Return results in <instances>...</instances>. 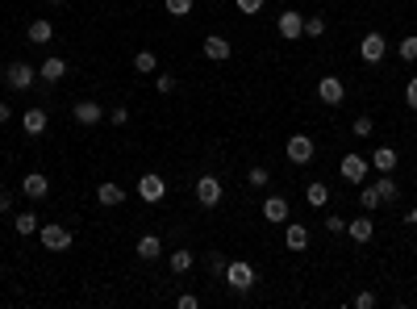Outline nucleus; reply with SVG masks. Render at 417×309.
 <instances>
[{"instance_id":"nucleus-1","label":"nucleus","mask_w":417,"mask_h":309,"mask_svg":"<svg viewBox=\"0 0 417 309\" xmlns=\"http://www.w3.org/2000/svg\"><path fill=\"white\" fill-rule=\"evenodd\" d=\"M0 80H5L13 92H29V88L38 84V67H29V63H21V59H17V63H9V67H5V76H0Z\"/></svg>"},{"instance_id":"nucleus-2","label":"nucleus","mask_w":417,"mask_h":309,"mask_svg":"<svg viewBox=\"0 0 417 309\" xmlns=\"http://www.w3.org/2000/svg\"><path fill=\"white\" fill-rule=\"evenodd\" d=\"M234 293H250L254 288V268L246 264V260H234V264H226V276H222Z\"/></svg>"},{"instance_id":"nucleus-3","label":"nucleus","mask_w":417,"mask_h":309,"mask_svg":"<svg viewBox=\"0 0 417 309\" xmlns=\"http://www.w3.org/2000/svg\"><path fill=\"white\" fill-rule=\"evenodd\" d=\"M284 154H288V163L305 168V163H313L318 146H313V138H309V134H292V138H288V146H284Z\"/></svg>"},{"instance_id":"nucleus-4","label":"nucleus","mask_w":417,"mask_h":309,"mask_svg":"<svg viewBox=\"0 0 417 309\" xmlns=\"http://www.w3.org/2000/svg\"><path fill=\"white\" fill-rule=\"evenodd\" d=\"M222 196H226V188H222V180H217V176H208V172H204V176L196 180V201L204 205V209H217Z\"/></svg>"},{"instance_id":"nucleus-5","label":"nucleus","mask_w":417,"mask_h":309,"mask_svg":"<svg viewBox=\"0 0 417 309\" xmlns=\"http://www.w3.org/2000/svg\"><path fill=\"white\" fill-rule=\"evenodd\" d=\"M384 55H388V42H384V34H380V30L363 34V42H359V59H363V63H380Z\"/></svg>"},{"instance_id":"nucleus-6","label":"nucleus","mask_w":417,"mask_h":309,"mask_svg":"<svg viewBox=\"0 0 417 309\" xmlns=\"http://www.w3.org/2000/svg\"><path fill=\"white\" fill-rule=\"evenodd\" d=\"M138 196H142L146 205H159V201L167 196V180H163V176H154V172H146V176L138 180Z\"/></svg>"},{"instance_id":"nucleus-7","label":"nucleus","mask_w":417,"mask_h":309,"mask_svg":"<svg viewBox=\"0 0 417 309\" xmlns=\"http://www.w3.org/2000/svg\"><path fill=\"white\" fill-rule=\"evenodd\" d=\"M71 242H75V238H71V230H67V226H59V222L42 226V247H46V251H55V255H59V251H67Z\"/></svg>"},{"instance_id":"nucleus-8","label":"nucleus","mask_w":417,"mask_h":309,"mask_svg":"<svg viewBox=\"0 0 417 309\" xmlns=\"http://www.w3.org/2000/svg\"><path fill=\"white\" fill-rule=\"evenodd\" d=\"M318 96H322V105H342V100H346L342 76H322V80H318Z\"/></svg>"},{"instance_id":"nucleus-9","label":"nucleus","mask_w":417,"mask_h":309,"mask_svg":"<svg viewBox=\"0 0 417 309\" xmlns=\"http://www.w3.org/2000/svg\"><path fill=\"white\" fill-rule=\"evenodd\" d=\"M200 50H204V59H213V63H226V59L234 55V46H230V38H222V34H204Z\"/></svg>"},{"instance_id":"nucleus-10","label":"nucleus","mask_w":417,"mask_h":309,"mask_svg":"<svg viewBox=\"0 0 417 309\" xmlns=\"http://www.w3.org/2000/svg\"><path fill=\"white\" fill-rule=\"evenodd\" d=\"M276 30H280V38H284V42H296V38H305V13H296V9L280 13Z\"/></svg>"},{"instance_id":"nucleus-11","label":"nucleus","mask_w":417,"mask_h":309,"mask_svg":"<svg viewBox=\"0 0 417 309\" xmlns=\"http://www.w3.org/2000/svg\"><path fill=\"white\" fill-rule=\"evenodd\" d=\"M288 218H292V205H288V196H267V201H263V222L284 226Z\"/></svg>"},{"instance_id":"nucleus-12","label":"nucleus","mask_w":417,"mask_h":309,"mask_svg":"<svg viewBox=\"0 0 417 309\" xmlns=\"http://www.w3.org/2000/svg\"><path fill=\"white\" fill-rule=\"evenodd\" d=\"M368 159H363V154H342V180L346 184H363V180H368Z\"/></svg>"},{"instance_id":"nucleus-13","label":"nucleus","mask_w":417,"mask_h":309,"mask_svg":"<svg viewBox=\"0 0 417 309\" xmlns=\"http://www.w3.org/2000/svg\"><path fill=\"white\" fill-rule=\"evenodd\" d=\"M284 247L288 251H309V226H300V222H284Z\"/></svg>"},{"instance_id":"nucleus-14","label":"nucleus","mask_w":417,"mask_h":309,"mask_svg":"<svg viewBox=\"0 0 417 309\" xmlns=\"http://www.w3.org/2000/svg\"><path fill=\"white\" fill-rule=\"evenodd\" d=\"M96 201L104 205V209H117V205L126 201V188L117 180H104V184H96Z\"/></svg>"},{"instance_id":"nucleus-15","label":"nucleus","mask_w":417,"mask_h":309,"mask_svg":"<svg viewBox=\"0 0 417 309\" xmlns=\"http://www.w3.org/2000/svg\"><path fill=\"white\" fill-rule=\"evenodd\" d=\"M67 76V63L59 59V55H50V59H42V67H38V80L42 84H59Z\"/></svg>"},{"instance_id":"nucleus-16","label":"nucleus","mask_w":417,"mask_h":309,"mask_svg":"<svg viewBox=\"0 0 417 309\" xmlns=\"http://www.w3.org/2000/svg\"><path fill=\"white\" fill-rule=\"evenodd\" d=\"M346 234H350V242H372V234H376V222L363 214V218H355V222H346Z\"/></svg>"},{"instance_id":"nucleus-17","label":"nucleus","mask_w":417,"mask_h":309,"mask_svg":"<svg viewBox=\"0 0 417 309\" xmlns=\"http://www.w3.org/2000/svg\"><path fill=\"white\" fill-rule=\"evenodd\" d=\"M368 163H372L380 176H392V172H396V150H392V146H376Z\"/></svg>"},{"instance_id":"nucleus-18","label":"nucleus","mask_w":417,"mask_h":309,"mask_svg":"<svg viewBox=\"0 0 417 309\" xmlns=\"http://www.w3.org/2000/svg\"><path fill=\"white\" fill-rule=\"evenodd\" d=\"M46 126H50V113H42V109H25V113H21V130H25L29 138L46 134Z\"/></svg>"},{"instance_id":"nucleus-19","label":"nucleus","mask_w":417,"mask_h":309,"mask_svg":"<svg viewBox=\"0 0 417 309\" xmlns=\"http://www.w3.org/2000/svg\"><path fill=\"white\" fill-rule=\"evenodd\" d=\"M21 192H25L29 201H42V196L50 192V180H46L42 172H29V176H21Z\"/></svg>"},{"instance_id":"nucleus-20","label":"nucleus","mask_w":417,"mask_h":309,"mask_svg":"<svg viewBox=\"0 0 417 309\" xmlns=\"http://www.w3.org/2000/svg\"><path fill=\"white\" fill-rule=\"evenodd\" d=\"M80 126H100L104 122V109L96 105V100H80V105H75V113H71Z\"/></svg>"},{"instance_id":"nucleus-21","label":"nucleus","mask_w":417,"mask_h":309,"mask_svg":"<svg viewBox=\"0 0 417 309\" xmlns=\"http://www.w3.org/2000/svg\"><path fill=\"white\" fill-rule=\"evenodd\" d=\"M159 255H163V238L159 234H142L138 238V260L150 264V260H159Z\"/></svg>"},{"instance_id":"nucleus-22","label":"nucleus","mask_w":417,"mask_h":309,"mask_svg":"<svg viewBox=\"0 0 417 309\" xmlns=\"http://www.w3.org/2000/svg\"><path fill=\"white\" fill-rule=\"evenodd\" d=\"M305 201L313 205V209H326V205H330V188H326L322 180H309V184H305Z\"/></svg>"},{"instance_id":"nucleus-23","label":"nucleus","mask_w":417,"mask_h":309,"mask_svg":"<svg viewBox=\"0 0 417 309\" xmlns=\"http://www.w3.org/2000/svg\"><path fill=\"white\" fill-rule=\"evenodd\" d=\"M25 38H29L34 46H46L50 38H55V25H50L46 17H38V21H29V30H25Z\"/></svg>"},{"instance_id":"nucleus-24","label":"nucleus","mask_w":417,"mask_h":309,"mask_svg":"<svg viewBox=\"0 0 417 309\" xmlns=\"http://www.w3.org/2000/svg\"><path fill=\"white\" fill-rule=\"evenodd\" d=\"M167 264H171V272H176V276H184V272H192V264H196V255H192L188 247H176V251L167 255Z\"/></svg>"},{"instance_id":"nucleus-25","label":"nucleus","mask_w":417,"mask_h":309,"mask_svg":"<svg viewBox=\"0 0 417 309\" xmlns=\"http://www.w3.org/2000/svg\"><path fill=\"white\" fill-rule=\"evenodd\" d=\"M134 71H138V76H154V71H159L154 50H138V55H134Z\"/></svg>"},{"instance_id":"nucleus-26","label":"nucleus","mask_w":417,"mask_h":309,"mask_svg":"<svg viewBox=\"0 0 417 309\" xmlns=\"http://www.w3.org/2000/svg\"><path fill=\"white\" fill-rule=\"evenodd\" d=\"M396 55H401L405 63H417V34H405V38L396 42Z\"/></svg>"},{"instance_id":"nucleus-27","label":"nucleus","mask_w":417,"mask_h":309,"mask_svg":"<svg viewBox=\"0 0 417 309\" xmlns=\"http://www.w3.org/2000/svg\"><path fill=\"white\" fill-rule=\"evenodd\" d=\"M246 184H250V188H267V184H272V172H267L263 163H254V168L246 172Z\"/></svg>"},{"instance_id":"nucleus-28","label":"nucleus","mask_w":417,"mask_h":309,"mask_svg":"<svg viewBox=\"0 0 417 309\" xmlns=\"http://www.w3.org/2000/svg\"><path fill=\"white\" fill-rule=\"evenodd\" d=\"M376 192H380V201H384V205H392V201L401 196V188H396V180H388V176H380V180H376Z\"/></svg>"},{"instance_id":"nucleus-29","label":"nucleus","mask_w":417,"mask_h":309,"mask_svg":"<svg viewBox=\"0 0 417 309\" xmlns=\"http://www.w3.org/2000/svg\"><path fill=\"white\" fill-rule=\"evenodd\" d=\"M13 230H17L21 238L34 234V230H38V214H17V218H13Z\"/></svg>"},{"instance_id":"nucleus-30","label":"nucleus","mask_w":417,"mask_h":309,"mask_svg":"<svg viewBox=\"0 0 417 309\" xmlns=\"http://www.w3.org/2000/svg\"><path fill=\"white\" fill-rule=\"evenodd\" d=\"M359 205H363V209H368V214H372V209H380V205H384V201H380V192H376V184H368V188L359 192Z\"/></svg>"},{"instance_id":"nucleus-31","label":"nucleus","mask_w":417,"mask_h":309,"mask_svg":"<svg viewBox=\"0 0 417 309\" xmlns=\"http://www.w3.org/2000/svg\"><path fill=\"white\" fill-rule=\"evenodd\" d=\"M305 34H309V38H322V34H326V17H322V13H309V17H305Z\"/></svg>"},{"instance_id":"nucleus-32","label":"nucleus","mask_w":417,"mask_h":309,"mask_svg":"<svg viewBox=\"0 0 417 309\" xmlns=\"http://www.w3.org/2000/svg\"><path fill=\"white\" fill-rule=\"evenodd\" d=\"M350 130H355V138H372V130H376V122H372L368 113H359V117L350 122Z\"/></svg>"},{"instance_id":"nucleus-33","label":"nucleus","mask_w":417,"mask_h":309,"mask_svg":"<svg viewBox=\"0 0 417 309\" xmlns=\"http://www.w3.org/2000/svg\"><path fill=\"white\" fill-rule=\"evenodd\" d=\"M163 9H167L171 17H188V13H192V0H163Z\"/></svg>"},{"instance_id":"nucleus-34","label":"nucleus","mask_w":417,"mask_h":309,"mask_svg":"<svg viewBox=\"0 0 417 309\" xmlns=\"http://www.w3.org/2000/svg\"><path fill=\"white\" fill-rule=\"evenodd\" d=\"M154 88H159L163 96H171V92H176V76H167V71H154Z\"/></svg>"},{"instance_id":"nucleus-35","label":"nucleus","mask_w":417,"mask_h":309,"mask_svg":"<svg viewBox=\"0 0 417 309\" xmlns=\"http://www.w3.org/2000/svg\"><path fill=\"white\" fill-rule=\"evenodd\" d=\"M226 255H217V251H208V272H213V276H226Z\"/></svg>"},{"instance_id":"nucleus-36","label":"nucleus","mask_w":417,"mask_h":309,"mask_svg":"<svg viewBox=\"0 0 417 309\" xmlns=\"http://www.w3.org/2000/svg\"><path fill=\"white\" fill-rule=\"evenodd\" d=\"M234 5L246 13V17H254V13H263V0H234Z\"/></svg>"},{"instance_id":"nucleus-37","label":"nucleus","mask_w":417,"mask_h":309,"mask_svg":"<svg viewBox=\"0 0 417 309\" xmlns=\"http://www.w3.org/2000/svg\"><path fill=\"white\" fill-rule=\"evenodd\" d=\"M405 105H409V109H417V76L405 84Z\"/></svg>"},{"instance_id":"nucleus-38","label":"nucleus","mask_w":417,"mask_h":309,"mask_svg":"<svg viewBox=\"0 0 417 309\" xmlns=\"http://www.w3.org/2000/svg\"><path fill=\"white\" fill-rule=\"evenodd\" d=\"M326 230H330V234H342V230H346V222H342L338 214H326Z\"/></svg>"},{"instance_id":"nucleus-39","label":"nucleus","mask_w":417,"mask_h":309,"mask_svg":"<svg viewBox=\"0 0 417 309\" xmlns=\"http://www.w3.org/2000/svg\"><path fill=\"white\" fill-rule=\"evenodd\" d=\"M176 305H180V309H200V301H196L192 293H180V297H176Z\"/></svg>"},{"instance_id":"nucleus-40","label":"nucleus","mask_w":417,"mask_h":309,"mask_svg":"<svg viewBox=\"0 0 417 309\" xmlns=\"http://www.w3.org/2000/svg\"><path fill=\"white\" fill-rule=\"evenodd\" d=\"M372 305H376V293H359L355 297V309H372Z\"/></svg>"},{"instance_id":"nucleus-41","label":"nucleus","mask_w":417,"mask_h":309,"mask_svg":"<svg viewBox=\"0 0 417 309\" xmlns=\"http://www.w3.org/2000/svg\"><path fill=\"white\" fill-rule=\"evenodd\" d=\"M109 122H113V126H126V122H130V109H109Z\"/></svg>"},{"instance_id":"nucleus-42","label":"nucleus","mask_w":417,"mask_h":309,"mask_svg":"<svg viewBox=\"0 0 417 309\" xmlns=\"http://www.w3.org/2000/svg\"><path fill=\"white\" fill-rule=\"evenodd\" d=\"M0 214H13V192H0Z\"/></svg>"},{"instance_id":"nucleus-43","label":"nucleus","mask_w":417,"mask_h":309,"mask_svg":"<svg viewBox=\"0 0 417 309\" xmlns=\"http://www.w3.org/2000/svg\"><path fill=\"white\" fill-rule=\"evenodd\" d=\"M9 117H13V109L5 105V100H0V126H9Z\"/></svg>"},{"instance_id":"nucleus-44","label":"nucleus","mask_w":417,"mask_h":309,"mask_svg":"<svg viewBox=\"0 0 417 309\" xmlns=\"http://www.w3.org/2000/svg\"><path fill=\"white\" fill-rule=\"evenodd\" d=\"M409 226H417V205H413V214H409Z\"/></svg>"},{"instance_id":"nucleus-45","label":"nucleus","mask_w":417,"mask_h":309,"mask_svg":"<svg viewBox=\"0 0 417 309\" xmlns=\"http://www.w3.org/2000/svg\"><path fill=\"white\" fill-rule=\"evenodd\" d=\"M50 5H67V0H50Z\"/></svg>"}]
</instances>
